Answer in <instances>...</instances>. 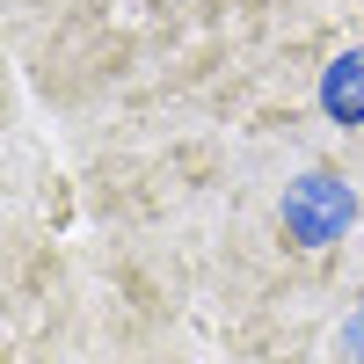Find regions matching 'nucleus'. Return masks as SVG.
<instances>
[{
	"label": "nucleus",
	"mask_w": 364,
	"mask_h": 364,
	"mask_svg": "<svg viewBox=\"0 0 364 364\" xmlns=\"http://www.w3.org/2000/svg\"><path fill=\"white\" fill-rule=\"evenodd\" d=\"M350 211H357L350 182L328 175V168H314V175H299L291 190H284V233L299 240V248H328V240H343Z\"/></svg>",
	"instance_id": "nucleus-1"
},
{
	"label": "nucleus",
	"mask_w": 364,
	"mask_h": 364,
	"mask_svg": "<svg viewBox=\"0 0 364 364\" xmlns=\"http://www.w3.org/2000/svg\"><path fill=\"white\" fill-rule=\"evenodd\" d=\"M321 117H328V124H364V44L328 58V73H321Z\"/></svg>",
	"instance_id": "nucleus-2"
}]
</instances>
